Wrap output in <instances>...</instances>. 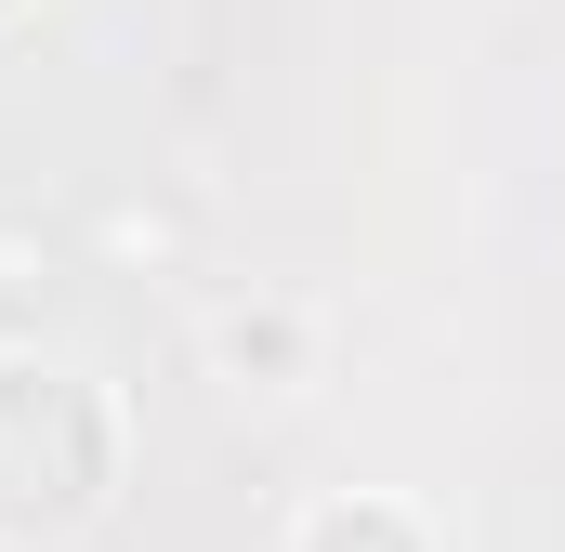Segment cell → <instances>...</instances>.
Listing matches in <instances>:
<instances>
[{"label": "cell", "mask_w": 565, "mask_h": 552, "mask_svg": "<svg viewBox=\"0 0 565 552\" xmlns=\"http://www.w3.org/2000/svg\"><path fill=\"white\" fill-rule=\"evenodd\" d=\"M119 500V395L66 355H0V540H79Z\"/></svg>", "instance_id": "6da1fadb"}, {"label": "cell", "mask_w": 565, "mask_h": 552, "mask_svg": "<svg viewBox=\"0 0 565 552\" xmlns=\"http://www.w3.org/2000/svg\"><path fill=\"white\" fill-rule=\"evenodd\" d=\"M211 369L250 382V395H302V382H316V302H289V289L224 302V316H211Z\"/></svg>", "instance_id": "7a4b0ae2"}, {"label": "cell", "mask_w": 565, "mask_h": 552, "mask_svg": "<svg viewBox=\"0 0 565 552\" xmlns=\"http://www.w3.org/2000/svg\"><path fill=\"white\" fill-rule=\"evenodd\" d=\"M289 552H434V527L408 500H382V487H329V500L289 527Z\"/></svg>", "instance_id": "3957f363"}]
</instances>
